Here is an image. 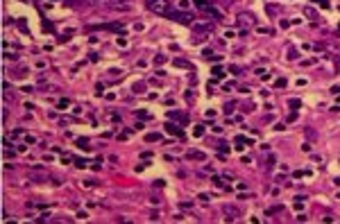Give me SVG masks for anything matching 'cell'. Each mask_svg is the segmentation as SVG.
Listing matches in <instances>:
<instances>
[{"label":"cell","mask_w":340,"mask_h":224,"mask_svg":"<svg viewBox=\"0 0 340 224\" xmlns=\"http://www.w3.org/2000/svg\"><path fill=\"white\" fill-rule=\"evenodd\" d=\"M168 16L175 18V21H179V23H186V25H193L195 23V16L193 14H186V11H170Z\"/></svg>","instance_id":"obj_2"},{"label":"cell","mask_w":340,"mask_h":224,"mask_svg":"<svg viewBox=\"0 0 340 224\" xmlns=\"http://www.w3.org/2000/svg\"><path fill=\"white\" fill-rule=\"evenodd\" d=\"M168 118H170V120H177V122H182V125L188 122V116L182 113V111H175V109H172V111H168Z\"/></svg>","instance_id":"obj_3"},{"label":"cell","mask_w":340,"mask_h":224,"mask_svg":"<svg viewBox=\"0 0 340 224\" xmlns=\"http://www.w3.org/2000/svg\"><path fill=\"white\" fill-rule=\"evenodd\" d=\"M154 14H161V16H166V14H170V0H156L152 5H148Z\"/></svg>","instance_id":"obj_1"},{"label":"cell","mask_w":340,"mask_h":224,"mask_svg":"<svg viewBox=\"0 0 340 224\" xmlns=\"http://www.w3.org/2000/svg\"><path fill=\"white\" fill-rule=\"evenodd\" d=\"M195 2H197L200 7H204V9H206V7H211V2H209V0H195Z\"/></svg>","instance_id":"obj_17"},{"label":"cell","mask_w":340,"mask_h":224,"mask_svg":"<svg viewBox=\"0 0 340 224\" xmlns=\"http://www.w3.org/2000/svg\"><path fill=\"white\" fill-rule=\"evenodd\" d=\"M195 30H197V32H211L213 25H211V23H200V25H195Z\"/></svg>","instance_id":"obj_6"},{"label":"cell","mask_w":340,"mask_h":224,"mask_svg":"<svg viewBox=\"0 0 340 224\" xmlns=\"http://www.w3.org/2000/svg\"><path fill=\"white\" fill-rule=\"evenodd\" d=\"M206 11H209V14H213L216 18H222V11H218L216 7H206Z\"/></svg>","instance_id":"obj_10"},{"label":"cell","mask_w":340,"mask_h":224,"mask_svg":"<svg viewBox=\"0 0 340 224\" xmlns=\"http://www.w3.org/2000/svg\"><path fill=\"white\" fill-rule=\"evenodd\" d=\"M143 88H145V84H143V82L134 84V93H143Z\"/></svg>","instance_id":"obj_11"},{"label":"cell","mask_w":340,"mask_h":224,"mask_svg":"<svg viewBox=\"0 0 340 224\" xmlns=\"http://www.w3.org/2000/svg\"><path fill=\"white\" fill-rule=\"evenodd\" d=\"M166 131L172 134V136H177V138H184V131L179 129V125H175V122H168V125H166Z\"/></svg>","instance_id":"obj_4"},{"label":"cell","mask_w":340,"mask_h":224,"mask_svg":"<svg viewBox=\"0 0 340 224\" xmlns=\"http://www.w3.org/2000/svg\"><path fill=\"white\" fill-rule=\"evenodd\" d=\"M320 5H322V7H329V2H327V0H320Z\"/></svg>","instance_id":"obj_23"},{"label":"cell","mask_w":340,"mask_h":224,"mask_svg":"<svg viewBox=\"0 0 340 224\" xmlns=\"http://www.w3.org/2000/svg\"><path fill=\"white\" fill-rule=\"evenodd\" d=\"M277 86H279V88H283V86H286V79H283V77H281V79H277Z\"/></svg>","instance_id":"obj_21"},{"label":"cell","mask_w":340,"mask_h":224,"mask_svg":"<svg viewBox=\"0 0 340 224\" xmlns=\"http://www.w3.org/2000/svg\"><path fill=\"white\" fill-rule=\"evenodd\" d=\"M172 64H175V66H182V68H190V64H188L186 59H175Z\"/></svg>","instance_id":"obj_9"},{"label":"cell","mask_w":340,"mask_h":224,"mask_svg":"<svg viewBox=\"0 0 340 224\" xmlns=\"http://www.w3.org/2000/svg\"><path fill=\"white\" fill-rule=\"evenodd\" d=\"M288 104H290V106H293V109H297V106H299V100H290V102H288Z\"/></svg>","instance_id":"obj_20"},{"label":"cell","mask_w":340,"mask_h":224,"mask_svg":"<svg viewBox=\"0 0 340 224\" xmlns=\"http://www.w3.org/2000/svg\"><path fill=\"white\" fill-rule=\"evenodd\" d=\"M224 213H229V215H238V211H236L234 206H224Z\"/></svg>","instance_id":"obj_15"},{"label":"cell","mask_w":340,"mask_h":224,"mask_svg":"<svg viewBox=\"0 0 340 224\" xmlns=\"http://www.w3.org/2000/svg\"><path fill=\"white\" fill-rule=\"evenodd\" d=\"M75 163H77V168H86V163H89V161H84V159H77Z\"/></svg>","instance_id":"obj_19"},{"label":"cell","mask_w":340,"mask_h":224,"mask_svg":"<svg viewBox=\"0 0 340 224\" xmlns=\"http://www.w3.org/2000/svg\"><path fill=\"white\" fill-rule=\"evenodd\" d=\"M136 116H138L141 120H148V118H152V116H150L148 111H136Z\"/></svg>","instance_id":"obj_12"},{"label":"cell","mask_w":340,"mask_h":224,"mask_svg":"<svg viewBox=\"0 0 340 224\" xmlns=\"http://www.w3.org/2000/svg\"><path fill=\"white\" fill-rule=\"evenodd\" d=\"M154 64H156V66L166 64V57H163V55H159V57H154Z\"/></svg>","instance_id":"obj_16"},{"label":"cell","mask_w":340,"mask_h":224,"mask_svg":"<svg viewBox=\"0 0 340 224\" xmlns=\"http://www.w3.org/2000/svg\"><path fill=\"white\" fill-rule=\"evenodd\" d=\"M193 134H195V136H204V127H202V125H197V127L193 129Z\"/></svg>","instance_id":"obj_14"},{"label":"cell","mask_w":340,"mask_h":224,"mask_svg":"<svg viewBox=\"0 0 340 224\" xmlns=\"http://www.w3.org/2000/svg\"><path fill=\"white\" fill-rule=\"evenodd\" d=\"M107 30H114V32H123V25L120 23H111V25H104Z\"/></svg>","instance_id":"obj_8"},{"label":"cell","mask_w":340,"mask_h":224,"mask_svg":"<svg viewBox=\"0 0 340 224\" xmlns=\"http://www.w3.org/2000/svg\"><path fill=\"white\" fill-rule=\"evenodd\" d=\"M145 140H148V143H159V140H161V134H148Z\"/></svg>","instance_id":"obj_7"},{"label":"cell","mask_w":340,"mask_h":224,"mask_svg":"<svg viewBox=\"0 0 340 224\" xmlns=\"http://www.w3.org/2000/svg\"><path fill=\"white\" fill-rule=\"evenodd\" d=\"M68 106V100H59V109H66Z\"/></svg>","instance_id":"obj_22"},{"label":"cell","mask_w":340,"mask_h":224,"mask_svg":"<svg viewBox=\"0 0 340 224\" xmlns=\"http://www.w3.org/2000/svg\"><path fill=\"white\" fill-rule=\"evenodd\" d=\"M186 159L188 161H204L206 154H204V152H197V150H188V152H186Z\"/></svg>","instance_id":"obj_5"},{"label":"cell","mask_w":340,"mask_h":224,"mask_svg":"<svg viewBox=\"0 0 340 224\" xmlns=\"http://www.w3.org/2000/svg\"><path fill=\"white\" fill-rule=\"evenodd\" d=\"M211 72H213V77H220V75H222V68H220V66H216Z\"/></svg>","instance_id":"obj_18"},{"label":"cell","mask_w":340,"mask_h":224,"mask_svg":"<svg viewBox=\"0 0 340 224\" xmlns=\"http://www.w3.org/2000/svg\"><path fill=\"white\" fill-rule=\"evenodd\" d=\"M236 143H245V145H252V140L245 138V136H236Z\"/></svg>","instance_id":"obj_13"}]
</instances>
